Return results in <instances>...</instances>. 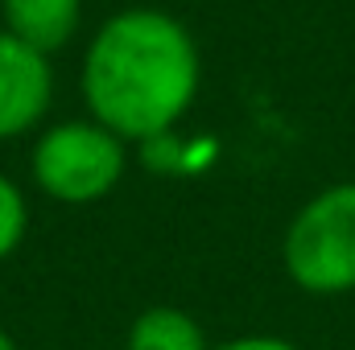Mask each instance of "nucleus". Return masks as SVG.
Listing matches in <instances>:
<instances>
[{
	"label": "nucleus",
	"instance_id": "obj_8",
	"mask_svg": "<svg viewBox=\"0 0 355 350\" xmlns=\"http://www.w3.org/2000/svg\"><path fill=\"white\" fill-rule=\"evenodd\" d=\"M215 350H297V347L285 342V338H236V342H223Z\"/></svg>",
	"mask_w": 355,
	"mask_h": 350
},
{
	"label": "nucleus",
	"instance_id": "obj_1",
	"mask_svg": "<svg viewBox=\"0 0 355 350\" xmlns=\"http://www.w3.org/2000/svg\"><path fill=\"white\" fill-rule=\"evenodd\" d=\"M198 87L194 37L174 17L132 8L112 17L87 50L83 95L103 128L149 140L190 107Z\"/></svg>",
	"mask_w": 355,
	"mask_h": 350
},
{
	"label": "nucleus",
	"instance_id": "obj_7",
	"mask_svg": "<svg viewBox=\"0 0 355 350\" xmlns=\"http://www.w3.org/2000/svg\"><path fill=\"white\" fill-rule=\"evenodd\" d=\"M21 235H25V198L8 177H0V260L21 243Z\"/></svg>",
	"mask_w": 355,
	"mask_h": 350
},
{
	"label": "nucleus",
	"instance_id": "obj_5",
	"mask_svg": "<svg viewBox=\"0 0 355 350\" xmlns=\"http://www.w3.org/2000/svg\"><path fill=\"white\" fill-rule=\"evenodd\" d=\"M4 21L12 37L50 54L75 33L79 0H4Z\"/></svg>",
	"mask_w": 355,
	"mask_h": 350
},
{
	"label": "nucleus",
	"instance_id": "obj_9",
	"mask_svg": "<svg viewBox=\"0 0 355 350\" xmlns=\"http://www.w3.org/2000/svg\"><path fill=\"white\" fill-rule=\"evenodd\" d=\"M0 350H17V347H12V338H8L4 330H0Z\"/></svg>",
	"mask_w": 355,
	"mask_h": 350
},
{
	"label": "nucleus",
	"instance_id": "obj_2",
	"mask_svg": "<svg viewBox=\"0 0 355 350\" xmlns=\"http://www.w3.org/2000/svg\"><path fill=\"white\" fill-rule=\"evenodd\" d=\"M285 268L306 293L355 288V181L310 198L285 235Z\"/></svg>",
	"mask_w": 355,
	"mask_h": 350
},
{
	"label": "nucleus",
	"instance_id": "obj_3",
	"mask_svg": "<svg viewBox=\"0 0 355 350\" xmlns=\"http://www.w3.org/2000/svg\"><path fill=\"white\" fill-rule=\"evenodd\" d=\"M33 174L50 198L95 202L124 174V145L103 124H58L37 140Z\"/></svg>",
	"mask_w": 355,
	"mask_h": 350
},
{
	"label": "nucleus",
	"instance_id": "obj_4",
	"mask_svg": "<svg viewBox=\"0 0 355 350\" xmlns=\"http://www.w3.org/2000/svg\"><path fill=\"white\" fill-rule=\"evenodd\" d=\"M50 103V62L8 29L0 33V140L42 120Z\"/></svg>",
	"mask_w": 355,
	"mask_h": 350
},
{
	"label": "nucleus",
	"instance_id": "obj_6",
	"mask_svg": "<svg viewBox=\"0 0 355 350\" xmlns=\"http://www.w3.org/2000/svg\"><path fill=\"white\" fill-rule=\"evenodd\" d=\"M128 350H207L202 347V330L194 326V317H186L182 309L157 305L145 309L128 334Z\"/></svg>",
	"mask_w": 355,
	"mask_h": 350
}]
</instances>
